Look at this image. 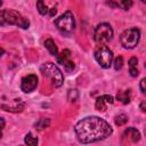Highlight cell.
<instances>
[{
	"instance_id": "obj_1",
	"label": "cell",
	"mask_w": 146,
	"mask_h": 146,
	"mask_svg": "<svg viewBox=\"0 0 146 146\" xmlns=\"http://www.w3.org/2000/svg\"><path fill=\"white\" fill-rule=\"evenodd\" d=\"M74 131L79 141L89 144L110 137L113 129L104 119L98 116H87L75 124Z\"/></svg>"
},
{
	"instance_id": "obj_2",
	"label": "cell",
	"mask_w": 146,
	"mask_h": 146,
	"mask_svg": "<svg viewBox=\"0 0 146 146\" xmlns=\"http://www.w3.org/2000/svg\"><path fill=\"white\" fill-rule=\"evenodd\" d=\"M6 25H16L24 30L29 29L30 22L21 13L14 9H3L0 10V26Z\"/></svg>"
},
{
	"instance_id": "obj_3",
	"label": "cell",
	"mask_w": 146,
	"mask_h": 146,
	"mask_svg": "<svg viewBox=\"0 0 146 146\" xmlns=\"http://www.w3.org/2000/svg\"><path fill=\"white\" fill-rule=\"evenodd\" d=\"M40 71L42 73V75L47 79L50 80L51 84L56 88L60 87L64 82V75L62 73V71L54 64V63H44L41 65Z\"/></svg>"
},
{
	"instance_id": "obj_4",
	"label": "cell",
	"mask_w": 146,
	"mask_h": 146,
	"mask_svg": "<svg viewBox=\"0 0 146 146\" xmlns=\"http://www.w3.org/2000/svg\"><path fill=\"white\" fill-rule=\"evenodd\" d=\"M55 25L62 34L67 36L71 35L75 29V19L73 13L71 10H66L55 21Z\"/></svg>"
},
{
	"instance_id": "obj_5",
	"label": "cell",
	"mask_w": 146,
	"mask_h": 146,
	"mask_svg": "<svg viewBox=\"0 0 146 146\" xmlns=\"http://www.w3.org/2000/svg\"><path fill=\"white\" fill-rule=\"evenodd\" d=\"M113 38V29L108 23H100L94 32L95 42L98 44H106Z\"/></svg>"
},
{
	"instance_id": "obj_6",
	"label": "cell",
	"mask_w": 146,
	"mask_h": 146,
	"mask_svg": "<svg viewBox=\"0 0 146 146\" xmlns=\"http://www.w3.org/2000/svg\"><path fill=\"white\" fill-rule=\"evenodd\" d=\"M139 39H140V31L137 27H131L125 30L120 36L121 44L127 49L135 48L138 44Z\"/></svg>"
},
{
	"instance_id": "obj_7",
	"label": "cell",
	"mask_w": 146,
	"mask_h": 146,
	"mask_svg": "<svg viewBox=\"0 0 146 146\" xmlns=\"http://www.w3.org/2000/svg\"><path fill=\"white\" fill-rule=\"evenodd\" d=\"M95 58L103 68H110L113 62V51L105 44H100L95 50Z\"/></svg>"
},
{
	"instance_id": "obj_8",
	"label": "cell",
	"mask_w": 146,
	"mask_h": 146,
	"mask_svg": "<svg viewBox=\"0 0 146 146\" xmlns=\"http://www.w3.org/2000/svg\"><path fill=\"white\" fill-rule=\"evenodd\" d=\"M36 87H38V76L35 74H29L22 79L21 89L24 92H26V94L32 92Z\"/></svg>"
},
{
	"instance_id": "obj_9",
	"label": "cell",
	"mask_w": 146,
	"mask_h": 146,
	"mask_svg": "<svg viewBox=\"0 0 146 146\" xmlns=\"http://www.w3.org/2000/svg\"><path fill=\"white\" fill-rule=\"evenodd\" d=\"M70 57H71V51H70L68 49H64L60 54H58V55L56 56L57 62H58L59 64H62V65L65 67V70H66L67 72H72V71L74 70V67H75L74 63L70 59Z\"/></svg>"
},
{
	"instance_id": "obj_10",
	"label": "cell",
	"mask_w": 146,
	"mask_h": 146,
	"mask_svg": "<svg viewBox=\"0 0 146 146\" xmlns=\"http://www.w3.org/2000/svg\"><path fill=\"white\" fill-rule=\"evenodd\" d=\"M113 103H114V98L111 95H103L96 99L95 107L99 112H105L107 108V104H113Z\"/></svg>"
},
{
	"instance_id": "obj_11",
	"label": "cell",
	"mask_w": 146,
	"mask_h": 146,
	"mask_svg": "<svg viewBox=\"0 0 146 146\" xmlns=\"http://www.w3.org/2000/svg\"><path fill=\"white\" fill-rule=\"evenodd\" d=\"M122 139L131 141V143H137L140 139V132L136 128H133V127L127 128L124 130V132L122 133Z\"/></svg>"
},
{
	"instance_id": "obj_12",
	"label": "cell",
	"mask_w": 146,
	"mask_h": 146,
	"mask_svg": "<svg viewBox=\"0 0 146 146\" xmlns=\"http://www.w3.org/2000/svg\"><path fill=\"white\" fill-rule=\"evenodd\" d=\"M116 99L122 104H128L131 100V90H120L116 94Z\"/></svg>"
},
{
	"instance_id": "obj_13",
	"label": "cell",
	"mask_w": 146,
	"mask_h": 146,
	"mask_svg": "<svg viewBox=\"0 0 146 146\" xmlns=\"http://www.w3.org/2000/svg\"><path fill=\"white\" fill-rule=\"evenodd\" d=\"M44 47L48 49L50 55H52L54 57H56L58 55V48H57V46H56V43H55V41L52 39H50V38L47 39L44 41Z\"/></svg>"
},
{
	"instance_id": "obj_14",
	"label": "cell",
	"mask_w": 146,
	"mask_h": 146,
	"mask_svg": "<svg viewBox=\"0 0 146 146\" xmlns=\"http://www.w3.org/2000/svg\"><path fill=\"white\" fill-rule=\"evenodd\" d=\"M137 64H138V59L136 57H131L129 59V72L131 76H137L139 74V71L137 68Z\"/></svg>"
},
{
	"instance_id": "obj_15",
	"label": "cell",
	"mask_w": 146,
	"mask_h": 146,
	"mask_svg": "<svg viewBox=\"0 0 146 146\" xmlns=\"http://www.w3.org/2000/svg\"><path fill=\"white\" fill-rule=\"evenodd\" d=\"M49 125H50V120H49V119H46V117L39 119V120L35 122V124H34L35 129H36V130H39V131H41V130H43V129L48 128Z\"/></svg>"
},
{
	"instance_id": "obj_16",
	"label": "cell",
	"mask_w": 146,
	"mask_h": 146,
	"mask_svg": "<svg viewBox=\"0 0 146 146\" xmlns=\"http://www.w3.org/2000/svg\"><path fill=\"white\" fill-rule=\"evenodd\" d=\"M114 122H115V124H116V125H119V127L124 125V124L128 122V116H127L125 114L121 113V114H119V115H116V116H115Z\"/></svg>"
},
{
	"instance_id": "obj_17",
	"label": "cell",
	"mask_w": 146,
	"mask_h": 146,
	"mask_svg": "<svg viewBox=\"0 0 146 146\" xmlns=\"http://www.w3.org/2000/svg\"><path fill=\"white\" fill-rule=\"evenodd\" d=\"M24 141H25V144H26V145L35 146V145L38 144V138H36V137H34L31 132H29V133H26V136H25V138H24Z\"/></svg>"
},
{
	"instance_id": "obj_18",
	"label": "cell",
	"mask_w": 146,
	"mask_h": 146,
	"mask_svg": "<svg viewBox=\"0 0 146 146\" xmlns=\"http://www.w3.org/2000/svg\"><path fill=\"white\" fill-rule=\"evenodd\" d=\"M36 9H38V11H39L41 15H47L48 11H49V9H48V7L44 5L43 0H38V1H36Z\"/></svg>"
},
{
	"instance_id": "obj_19",
	"label": "cell",
	"mask_w": 146,
	"mask_h": 146,
	"mask_svg": "<svg viewBox=\"0 0 146 146\" xmlns=\"http://www.w3.org/2000/svg\"><path fill=\"white\" fill-rule=\"evenodd\" d=\"M112 64L114 65V68H115L116 71L121 70V68H122V66H123V57H122V56H117L116 58H114V59H113Z\"/></svg>"
},
{
	"instance_id": "obj_20",
	"label": "cell",
	"mask_w": 146,
	"mask_h": 146,
	"mask_svg": "<svg viewBox=\"0 0 146 146\" xmlns=\"http://www.w3.org/2000/svg\"><path fill=\"white\" fill-rule=\"evenodd\" d=\"M119 5H120V8H122L123 10H128L132 7L133 0H122L121 3H119Z\"/></svg>"
},
{
	"instance_id": "obj_21",
	"label": "cell",
	"mask_w": 146,
	"mask_h": 146,
	"mask_svg": "<svg viewBox=\"0 0 146 146\" xmlns=\"http://www.w3.org/2000/svg\"><path fill=\"white\" fill-rule=\"evenodd\" d=\"M145 83H146V79H141V81H140V91L143 92V94H145L146 92V88H145Z\"/></svg>"
},
{
	"instance_id": "obj_22",
	"label": "cell",
	"mask_w": 146,
	"mask_h": 146,
	"mask_svg": "<svg viewBox=\"0 0 146 146\" xmlns=\"http://www.w3.org/2000/svg\"><path fill=\"white\" fill-rule=\"evenodd\" d=\"M106 3H107L108 6H111V7H120V5H119L117 2H115L114 0H107Z\"/></svg>"
},
{
	"instance_id": "obj_23",
	"label": "cell",
	"mask_w": 146,
	"mask_h": 146,
	"mask_svg": "<svg viewBox=\"0 0 146 146\" xmlns=\"http://www.w3.org/2000/svg\"><path fill=\"white\" fill-rule=\"evenodd\" d=\"M56 13H57V10H56V8H51V9H49V11H48V14H49V16H55L56 15Z\"/></svg>"
},
{
	"instance_id": "obj_24",
	"label": "cell",
	"mask_w": 146,
	"mask_h": 146,
	"mask_svg": "<svg viewBox=\"0 0 146 146\" xmlns=\"http://www.w3.org/2000/svg\"><path fill=\"white\" fill-rule=\"evenodd\" d=\"M6 125V122H5V119L3 117H0V129H3Z\"/></svg>"
},
{
	"instance_id": "obj_25",
	"label": "cell",
	"mask_w": 146,
	"mask_h": 146,
	"mask_svg": "<svg viewBox=\"0 0 146 146\" xmlns=\"http://www.w3.org/2000/svg\"><path fill=\"white\" fill-rule=\"evenodd\" d=\"M140 108H141L143 112H145V102H141V104H140Z\"/></svg>"
},
{
	"instance_id": "obj_26",
	"label": "cell",
	"mask_w": 146,
	"mask_h": 146,
	"mask_svg": "<svg viewBox=\"0 0 146 146\" xmlns=\"http://www.w3.org/2000/svg\"><path fill=\"white\" fill-rule=\"evenodd\" d=\"M3 54H5V49L3 48H0V57H2Z\"/></svg>"
},
{
	"instance_id": "obj_27",
	"label": "cell",
	"mask_w": 146,
	"mask_h": 146,
	"mask_svg": "<svg viewBox=\"0 0 146 146\" xmlns=\"http://www.w3.org/2000/svg\"><path fill=\"white\" fill-rule=\"evenodd\" d=\"M1 5H2V0H0V7H1Z\"/></svg>"
},
{
	"instance_id": "obj_28",
	"label": "cell",
	"mask_w": 146,
	"mask_h": 146,
	"mask_svg": "<svg viewBox=\"0 0 146 146\" xmlns=\"http://www.w3.org/2000/svg\"><path fill=\"white\" fill-rule=\"evenodd\" d=\"M141 1H143V2H145V1H146V0H141Z\"/></svg>"
}]
</instances>
